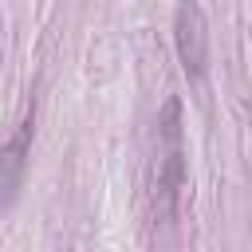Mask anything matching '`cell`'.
I'll list each match as a JSON object with an SVG mask.
<instances>
[{"label":"cell","mask_w":252,"mask_h":252,"mask_svg":"<svg viewBox=\"0 0 252 252\" xmlns=\"http://www.w3.org/2000/svg\"><path fill=\"white\" fill-rule=\"evenodd\" d=\"M173 43H177V59H181L185 75L193 83H201L205 71H209V28H205V12L197 4H177Z\"/></svg>","instance_id":"cell-2"},{"label":"cell","mask_w":252,"mask_h":252,"mask_svg":"<svg viewBox=\"0 0 252 252\" xmlns=\"http://www.w3.org/2000/svg\"><path fill=\"white\" fill-rule=\"evenodd\" d=\"M185 189V154H181V102L165 98L158 114V169H154V205L158 217H173Z\"/></svg>","instance_id":"cell-1"},{"label":"cell","mask_w":252,"mask_h":252,"mask_svg":"<svg viewBox=\"0 0 252 252\" xmlns=\"http://www.w3.org/2000/svg\"><path fill=\"white\" fill-rule=\"evenodd\" d=\"M32 134H35V102L24 110V118L16 122V130L8 134L4 142V154H0V205L12 209L16 205V193L24 185V169H28V154H32Z\"/></svg>","instance_id":"cell-3"}]
</instances>
